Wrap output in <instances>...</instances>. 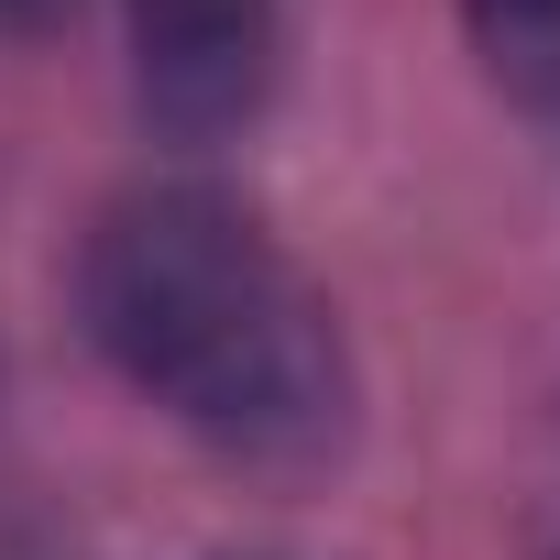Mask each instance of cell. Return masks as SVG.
Returning a JSON list of instances; mask_svg holds the SVG:
<instances>
[{"label":"cell","mask_w":560,"mask_h":560,"mask_svg":"<svg viewBox=\"0 0 560 560\" xmlns=\"http://www.w3.org/2000/svg\"><path fill=\"white\" fill-rule=\"evenodd\" d=\"M462 34L483 56V78L560 132V0H462Z\"/></svg>","instance_id":"obj_3"},{"label":"cell","mask_w":560,"mask_h":560,"mask_svg":"<svg viewBox=\"0 0 560 560\" xmlns=\"http://www.w3.org/2000/svg\"><path fill=\"white\" fill-rule=\"evenodd\" d=\"M220 560H253V549H220Z\"/></svg>","instance_id":"obj_6"},{"label":"cell","mask_w":560,"mask_h":560,"mask_svg":"<svg viewBox=\"0 0 560 560\" xmlns=\"http://www.w3.org/2000/svg\"><path fill=\"white\" fill-rule=\"evenodd\" d=\"M110 12H121V67H132V110L154 143L209 154L275 110L287 0H110Z\"/></svg>","instance_id":"obj_2"},{"label":"cell","mask_w":560,"mask_h":560,"mask_svg":"<svg viewBox=\"0 0 560 560\" xmlns=\"http://www.w3.org/2000/svg\"><path fill=\"white\" fill-rule=\"evenodd\" d=\"M516 560H560V505H549V516H527V538H516Z\"/></svg>","instance_id":"obj_4"},{"label":"cell","mask_w":560,"mask_h":560,"mask_svg":"<svg viewBox=\"0 0 560 560\" xmlns=\"http://www.w3.org/2000/svg\"><path fill=\"white\" fill-rule=\"evenodd\" d=\"M78 330L89 352L231 472H330L363 429V363L330 287L275 242L231 187L143 176L78 231Z\"/></svg>","instance_id":"obj_1"},{"label":"cell","mask_w":560,"mask_h":560,"mask_svg":"<svg viewBox=\"0 0 560 560\" xmlns=\"http://www.w3.org/2000/svg\"><path fill=\"white\" fill-rule=\"evenodd\" d=\"M56 12V0H0V23H45Z\"/></svg>","instance_id":"obj_5"}]
</instances>
